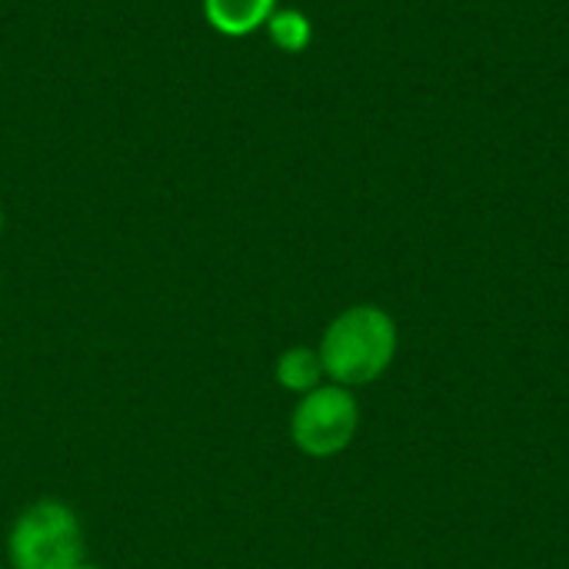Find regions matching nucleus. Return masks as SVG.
<instances>
[{
    "label": "nucleus",
    "mask_w": 569,
    "mask_h": 569,
    "mask_svg": "<svg viewBox=\"0 0 569 569\" xmlns=\"http://www.w3.org/2000/svg\"><path fill=\"white\" fill-rule=\"evenodd\" d=\"M397 347H400L397 320L377 303H353L327 323L317 350L327 380L357 390L377 383L390 370Z\"/></svg>",
    "instance_id": "nucleus-1"
},
{
    "label": "nucleus",
    "mask_w": 569,
    "mask_h": 569,
    "mask_svg": "<svg viewBox=\"0 0 569 569\" xmlns=\"http://www.w3.org/2000/svg\"><path fill=\"white\" fill-rule=\"evenodd\" d=\"M10 569H73L83 563L80 517L60 500L30 503L7 537Z\"/></svg>",
    "instance_id": "nucleus-2"
},
{
    "label": "nucleus",
    "mask_w": 569,
    "mask_h": 569,
    "mask_svg": "<svg viewBox=\"0 0 569 569\" xmlns=\"http://www.w3.org/2000/svg\"><path fill=\"white\" fill-rule=\"evenodd\" d=\"M360 430V403L353 390L340 383H320L303 393L290 417V440L303 457L330 460L340 457Z\"/></svg>",
    "instance_id": "nucleus-3"
},
{
    "label": "nucleus",
    "mask_w": 569,
    "mask_h": 569,
    "mask_svg": "<svg viewBox=\"0 0 569 569\" xmlns=\"http://www.w3.org/2000/svg\"><path fill=\"white\" fill-rule=\"evenodd\" d=\"M277 0H203V20L223 37H250L273 17Z\"/></svg>",
    "instance_id": "nucleus-4"
},
{
    "label": "nucleus",
    "mask_w": 569,
    "mask_h": 569,
    "mask_svg": "<svg viewBox=\"0 0 569 569\" xmlns=\"http://www.w3.org/2000/svg\"><path fill=\"white\" fill-rule=\"evenodd\" d=\"M273 377L277 383L287 390V393H310L317 390L327 373H323V360H320V350L313 347H290L277 357V367H273Z\"/></svg>",
    "instance_id": "nucleus-5"
},
{
    "label": "nucleus",
    "mask_w": 569,
    "mask_h": 569,
    "mask_svg": "<svg viewBox=\"0 0 569 569\" xmlns=\"http://www.w3.org/2000/svg\"><path fill=\"white\" fill-rule=\"evenodd\" d=\"M267 33L273 40V47H280L283 53H303L313 40V23L303 10L277 7L273 17L267 20Z\"/></svg>",
    "instance_id": "nucleus-6"
},
{
    "label": "nucleus",
    "mask_w": 569,
    "mask_h": 569,
    "mask_svg": "<svg viewBox=\"0 0 569 569\" xmlns=\"http://www.w3.org/2000/svg\"><path fill=\"white\" fill-rule=\"evenodd\" d=\"M73 569H100V567H97V563H87V560H83L80 567H73Z\"/></svg>",
    "instance_id": "nucleus-7"
},
{
    "label": "nucleus",
    "mask_w": 569,
    "mask_h": 569,
    "mask_svg": "<svg viewBox=\"0 0 569 569\" xmlns=\"http://www.w3.org/2000/svg\"><path fill=\"white\" fill-rule=\"evenodd\" d=\"M0 233H3V203H0Z\"/></svg>",
    "instance_id": "nucleus-8"
}]
</instances>
